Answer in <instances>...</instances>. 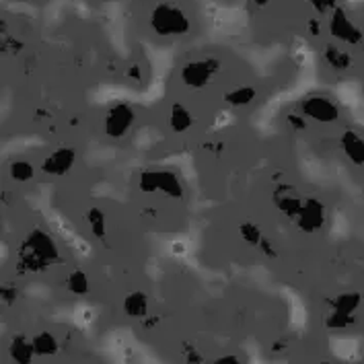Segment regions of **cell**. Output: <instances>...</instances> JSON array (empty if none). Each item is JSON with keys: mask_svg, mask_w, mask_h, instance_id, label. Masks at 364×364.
Here are the masks:
<instances>
[{"mask_svg": "<svg viewBox=\"0 0 364 364\" xmlns=\"http://www.w3.org/2000/svg\"><path fill=\"white\" fill-rule=\"evenodd\" d=\"M301 112L307 115L311 122L321 124V126L338 124L342 117L340 105L327 95H307L301 101Z\"/></svg>", "mask_w": 364, "mask_h": 364, "instance_id": "ba28073f", "label": "cell"}, {"mask_svg": "<svg viewBox=\"0 0 364 364\" xmlns=\"http://www.w3.org/2000/svg\"><path fill=\"white\" fill-rule=\"evenodd\" d=\"M9 177L17 183H27L36 177V165L27 159H15L9 163Z\"/></svg>", "mask_w": 364, "mask_h": 364, "instance_id": "d6986e66", "label": "cell"}, {"mask_svg": "<svg viewBox=\"0 0 364 364\" xmlns=\"http://www.w3.org/2000/svg\"><path fill=\"white\" fill-rule=\"evenodd\" d=\"M66 288L75 296H87L91 292V278L85 269H73L66 278Z\"/></svg>", "mask_w": 364, "mask_h": 364, "instance_id": "ffe728a7", "label": "cell"}, {"mask_svg": "<svg viewBox=\"0 0 364 364\" xmlns=\"http://www.w3.org/2000/svg\"><path fill=\"white\" fill-rule=\"evenodd\" d=\"M340 146L344 156L354 167H364V136L348 128L340 136Z\"/></svg>", "mask_w": 364, "mask_h": 364, "instance_id": "7c38bea8", "label": "cell"}, {"mask_svg": "<svg viewBox=\"0 0 364 364\" xmlns=\"http://www.w3.org/2000/svg\"><path fill=\"white\" fill-rule=\"evenodd\" d=\"M309 119L307 115L303 114H287V124L294 130V132H307L309 130Z\"/></svg>", "mask_w": 364, "mask_h": 364, "instance_id": "603a6c76", "label": "cell"}, {"mask_svg": "<svg viewBox=\"0 0 364 364\" xmlns=\"http://www.w3.org/2000/svg\"><path fill=\"white\" fill-rule=\"evenodd\" d=\"M85 220H87V225H89V229H91V235L99 239V241H103L105 239V235H107V216H105V212L101 210V208H89L87 214H85Z\"/></svg>", "mask_w": 364, "mask_h": 364, "instance_id": "44dd1931", "label": "cell"}, {"mask_svg": "<svg viewBox=\"0 0 364 364\" xmlns=\"http://www.w3.org/2000/svg\"><path fill=\"white\" fill-rule=\"evenodd\" d=\"M272 202H274V206L282 212L287 218H290L294 223L296 216H299V212L303 208L305 196L299 192L296 188H292V186H280L274 192V196H272Z\"/></svg>", "mask_w": 364, "mask_h": 364, "instance_id": "8fae6325", "label": "cell"}, {"mask_svg": "<svg viewBox=\"0 0 364 364\" xmlns=\"http://www.w3.org/2000/svg\"><path fill=\"white\" fill-rule=\"evenodd\" d=\"M196 124L193 114L183 105V103H173L169 107V115H167V126L173 134H186L190 132Z\"/></svg>", "mask_w": 364, "mask_h": 364, "instance_id": "4fadbf2b", "label": "cell"}, {"mask_svg": "<svg viewBox=\"0 0 364 364\" xmlns=\"http://www.w3.org/2000/svg\"><path fill=\"white\" fill-rule=\"evenodd\" d=\"M126 75H128L130 80H136V82H140V80L144 78V75H142V66H140V64H130Z\"/></svg>", "mask_w": 364, "mask_h": 364, "instance_id": "83f0119b", "label": "cell"}, {"mask_svg": "<svg viewBox=\"0 0 364 364\" xmlns=\"http://www.w3.org/2000/svg\"><path fill=\"white\" fill-rule=\"evenodd\" d=\"M23 2H33V0H23Z\"/></svg>", "mask_w": 364, "mask_h": 364, "instance_id": "d6a6232c", "label": "cell"}, {"mask_svg": "<svg viewBox=\"0 0 364 364\" xmlns=\"http://www.w3.org/2000/svg\"><path fill=\"white\" fill-rule=\"evenodd\" d=\"M156 323H159V317H153V319H151L149 315L144 317V327H146V329H151V327L156 326Z\"/></svg>", "mask_w": 364, "mask_h": 364, "instance_id": "4dcf8cb0", "label": "cell"}, {"mask_svg": "<svg viewBox=\"0 0 364 364\" xmlns=\"http://www.w3.org/2000/svg\"><path fill=\"white\" fill-rule=\"evenodd\" d=\"M138 190L146 196H165L171 200H181L186 196L183 181L173 169H146L138 175Z\"/></svg>", "mask_w": 364, "mask_h": 364, "instance_id": "277c9868", "label": "cell"}, {"mask_svg": "<svg viewBox=\"0 0 364 364\" xmlns=\"http://www.w3.org/2000/svg\"><path fill=\"white\" fill-rule=\"evenodd\" d=\"M2 303L4 305H13L15 301H17V294H19V290L13 287V284H2Z\"/></svg>", "mask_w": 364, "mask_h": 364, "instance_id": "d4e9b609", "label": "cell"}, {"mask_svg": "<svg viewBox=\"0 0 364 364\" xmlns=\"http://www.w3.org/2000/svg\"><path fill=\"white\" fill-rule=\"evenodd\" d=\"M9 356L13 358V363L17 364H31L33 358H38L36 348H33V340H29L27 336L17 333L11 344H9Z\"/></svg>", "mask_w": 364, "mask_h": 364, "instance_id": "9a60e30c", "label": "cell"}, {"mask_svg": "<svg viewBox=\"0 0 364 364\" xmlns=\"http://www.w3.org/2000/svg\"><path fill=\"white\" fill-rule=\"evenodd\" d=\"M309 29H311V31H309L311 36H319V33H321V31H319V29H321V25H319V21H317V19H311V21H309Z\"/></svg>", "mask_w": 364, "mask_h": 364, "instance_id": "f546056e", "label": "cell"}, {"mask_svg": "<svg viewBox=\"0 0 364 364\" xmlns=\"http://www.w3.org/2000/svg\"><path fill=\"white\" fill-rule=\"evenodd\" d=\"M136 109L128 101H115L114 105L107 107L103 115V134L109 140H122L132 132L136 126Z\"/></svg>", "mask_w": 364, "mask_h": 364, "instance_id": "8992f818", "label": "cell"}, {"mask_svg": "<svg viewBox=\"0 0 364 364\" xmlns=\"http://www.w3.org/2000/svg\"><path fill=\"white\" fill-rule=\"evenodd\" d=\"M62 264V253L54 237L43 229H31L21 241L17 251V272L25 274H41Z\"/></svg>", "mask_w": 364, "mask_h": 364, "instance_id": "6da1fadb", "label": "cell"}, {"mask_svg": "<svg viewBox=\"0 0 364 364\" xmlns=\"http://www.w3.org/2000/svg\"><path fill=\"white\" fill-rule=\"evenodd\" d=\"M296 229L305 235H317L326 229L327 225V208L326 204L319 198L305 196L303 208L299 212L296 220H294Z\"/></svg>", "mask_w": 364, "mask_h": 364, "instance_id": "9c48e42d", "label": "cell"}, {"mask_svg": "<svg viewBox=\"0 0 364 364\" xmlns=\"http://www.w3.org/2000/svg\"><path fill=\"white\" fill-rule=\"evenodd\" d=\"M323 60H326V64L331 68V70H336V73H346V70H350L352 68V56H350V52L344 50V48H340V46H336V43H327L326 48H323Z\"/></svg>", "mask_w": 364, "mask_h": 364, "instance_id": "2e32d148", "label": "cell"}, {"mask_svg": "<svg viewBox=\"0 0 364 364\" xmlns=\"http://www.w3.org/2000/svg\"><path fill=\"white\" fill-rule=\"evenodd\" d=\"M77 149L75 146H58L48 156L41 159L39 171L48 177H64L77 165Z\"/></svg>", "mask_w": 364, "mask_h": 364, "instance_id": "30bf717a", "label": "cell"}, {"mask_svg": "<svg viewBox=\"0 0 364 364\" xmlns=\"http://www.w3.org/2000/svg\"><path fill=\"white\" fill-rule=\"evenodd\" d=\"M31 340H33V348H36L38 358H52V356H58L60 342H58V338L52 331H39Z\"/></svg>", "mask_w": 364, "mask_h": 364, "instance_id": "ac0fdd59", "label": "cell"}, {"mask_svg": "<svg viewBox=\"0 0 364 364\" xmlns=\"http://www.w3.org/2000/svg\"><path fill=\"white\" fill-rule=\"evenodd\" d=\"M122 311L130 319H144L149 311V294L144 290H132L124 296L122 301Z\"/></svg>", "mask_w": 364, "mask_h": 364, "instance_id": "5bb4252c", "label": "cell"}, {"mask_svg": "<svg viewBox=\"0 0 364 364\" xmlns=\"http://www.w3.org/2000/svg\"><path fill=\"white\" fill-rule=\"evenodd\" d=\"M307 2L317 11V15H327L333 6H338V0H307Z\"/></svg>", "mask_w": 364, "mask_h": 364, "instance_id": "cb8c5ba5", "label": "cell"}, {"mask_svg": "<svg viewBox=\"0 0 364 364\" xmlns=\"http://www.w3.org/2000/svg\"><path fill=\"white\" fill-rule=\"evenodd\" d=\"M259 250L264 255H268L269 259H278V251L274 250V245H272V241H268L266 237H264V241L259 243Z\"/></svg>", "mask_w": 364, "mask_h": 364, "instance_id": "4316f807", "label": "cell"}, {"mask_svg": "<svg viewBox=\"0 0 364 364\" xmlns=\"http://www.w3.org/2000/svg\"><path fill=\"white\" fill-rule=\"evenodd\" d=\"M220 70H223V62L218 58H196V60H190L181 66L179 78H181L183 87H188L192 91H202L208 85H212V80L216 78Z\"/></svg>", "mask_w": 364, "mask_h": 364, "instance_id": "5b68a950", "label": "cell"}, {"mask_svg": "<svg viewBox=\"0 0 364 364\" xmlns=\"http://www.w3.org/2000/svg\"><path fill=\"white\" fill-rule=\"evenodd\" d=\"M363 307V294L358 290H346L331 299L326 327L329 331H346L356 326L358 309Z\"/></svg>", "mask_w": 364, "mask_h": 364, "instance_id": "3957f363", "label": "cell"}, {"mask_svg": "<svg viewBox=\"0 0 364 364\" xmlns=\"http://www.w3.org/2000/svg\"><path fill=\"white\" fill-rule=\"evenodd\" d=\"M239 235L251 247H259V243L264 241V232L255 223H241L239 225Z\"/></svg>", "mask_w": 364, "mask_h": 364, "instance_id": "7402d4cb", "label": "cell"}, {"mask_svg": "<svg viewBox=\"0 0 364 364\" xmlns=\"http://www.w3.org/2000/svg\"><path fill=\"white\" fill-rule=\"evenodd\" d=\"M214 363L216 364H239V356H237V354H225V356H218Z\"/></svg>", "mask_w": 364, "mask_h": 364, "instance_id": "f1b7e54d", "label": "cell"}, {"mask_svg": "<svg viewBox=\"0 0 364 364\" xmlns=\"http://www.w3.org/2000/svg\"><path fill=\"white\" fill-rule=\"evenodd\" d=\"M225 103L232 107V109H241V107H250L251 103L257 99V89L253 85H241V87H235L225 93Z\"/></svg>", "mask_w": 364, "mask_h": 364, "instance_id": "e0dca14e", "label": "cell"}, {"mask_svg": "<svg viewBox=\"0 0 364 364\" xmlns=\"http://www.w3.org/2000/svg\"><path fill=\"white\" fill-rule=\"evenodd\" d=\"M251 2H253L255 6H259V9H262V6H266V4H268L269 0H251Z\"/></svg>", "mask_w": 364, "mask_h": 364, "instance_id": "1f68e13d", "label": "cell"}, {"mask_svg": "<svg viewBox=\"0 0 364 364\" xmlns=\"http://www.w3.org/2000/svg\"><path fill=\"white\" fill-rule=\"evenodd\" d=\"M327 31L338 43L344 46H360L364 41V31L340 4L327 13Z\"/></svg>", "mask_w": 364, "mask_h": 364, "instance_id": "52a82bcc", "label": "cell"}, {"mask_svg": "<svg viewBox=\"0 0 364 364\" xmlns=\"http://www.w3.org/2000/svg\"><path fill=\"white\" fill-rule=\"evenodd\" d=\"M149 27L156 38H183L192 33V17L181 4L173 0H159L149 13Z\"/></svg>", "mask_w": 364, "mask_h": 364, "instance_id": "7a4b0ae2", "label": "cell"}, {"mask_svg": "<svg viewBox=\"0 0 364 364\" xmlns=\"http://www.w3.org/2000/svg\"><path fill=\"white\" fill-rule=\"evenodd\" d=\"M183 358H186V363H192V364H198L204 360V356L193 348L192 344H188L186 348H183Z\"/></svg>", "mask_w": 364, "mask_h": 364, "instance_id": "484cf974", "label": "cell"}]
</instances>
